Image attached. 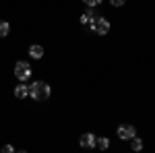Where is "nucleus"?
Here are the masks:
<instances>
[{
    "label": "nucleus",
    "instance_id": "4",
    "mask_svg": "<svg viewBox=\"0 0 155 153\" xmlns=\"http://www.w3.org/2000/svg\"><path fill=\"white\" fill-rule=\"evenodd\" d=\"M79 145L85 147V149H95L97 147V137L93 132H83L81 139H79Z\"/></svg>",
    "mask_w": 155,
    "mask_h": 153
},
{
    "label": "nucleus",
    "instance_id": "14",
    "mask_svg": "<svg viewBox=\"0 0 155 153\" xmlns=\"http://www.w3.org/2000/svg\"><path fill=\"white\" fill-rule=\"evenodd\" d=\"M2 151H4V153H12V151H15V147H12V145H4Z\"/></svg>",
    "mask_w": 155,
    "mask_h": 153
},
{
    "label": "nucleus",
    "instance_id": "1",
    "mask_svg": "<svg viewBox=\"0 0 155 153\" xmlns=\"http://www.w3.org/2000/svg\"><path fill=\"white\" fill-rule=\"evenodd\" d=\"M50 95H52V89H50L48 83L33 81L31 85H29V97L35 99V101H44V99H48Z\"/></svg>",
    "mask_w": 155,
    "mask_h": 153
},
{
    "label": "nucleus",
    "instance_id": "11",
    "mask_svg": "<svg viewBox=\"0 0 155 153\" xmlns=\"http://www.w3.org/2000/svg\"><path fill=\"white\" fill-rule=\"evenodd\" d=\"M104 0H83V4L85 6H99Z\"/></svg>",
    "mask_w": 155,
    "mask_h": 153
},
{
    "label": "nucleus",
    "instance_id": "5",
    "mask_svg": "<svg viewBox=\"0 0 155 153\" xmlns=\"http://www.w3.org/2000/svg\"><path fill=\"white\" fill-rule=\"evenodd\" d=\"M134 135H137V128L132 124H120L118 126V139H122V141H130Z\"/></svg>",
    "mask_w": 155,
    "mask_h": 153
},
{
    "label": "nucleus",
    "instance_id": "10",
    "mask_svg": "<svg viewBox=\"0 0 155 153\" xmlns=\"http://www.w3.org/2000/svg\"><path fill=\"white\" fill-rule=\"evenodd\" d=\"M97 147H99L101 151H106L107 147H110V139H107V137H99V139H97Z\"/></svg>",
    "mask_w": 155,
    "mask_h": 153
},
{
    "label": "nucleus",
    "instance_id": "6",
    "mask_svg": "<svg viewBox=\"0 0 155 153\" xmlns=\"http://www.w3.org/2000/svg\"><path fill=\"white\" fill-rule=\"evenodd\" d=\"M15 97H17V99L29 97V85H25V81H21L17 87H15Z\"/></svg>",
    "mask_w": 155,
    "mask_h": 153
},
{
    "label": "nucleus",
    "instance_id": "2",
    "mask_svg": "<svg viewBox=\"0 0 155 153\" xmlns=\"http://www.w3.org/2000/svg\"><path fill=\"white\" fill-rule=\"evenodd\" d=\"M31 75H33L31 64L27 60H17V64H15V77H17V81H29Z\"/></svg>",
    "mask_w": 155,
    "mask_h": 153
},
{
    "label": "nucleus",
    "instance_id": "12",
    "mask_svg": "<svg viewBox=\"0 0 155 153\" xmlns=\"http://www.w3.org/2000/svg\"><path fill=\"white\" fill-rule=\"evenodd\" d=\"M81 23H83V25H89V23H91V17H87V15L83 12V15H81Z\"/></svg>",
    "mask_w": 155,
    "mask_h": 153
},
{
    "label": "nucleus",
    "instance_id": "7",
    "mask_svg": "<svg viewBox=\"0 0 155 153\" xmlns=\"http://www.w3.org/2000/svg\"><path fill=\"white\" fill-rule=\"evenodd\" d=\"M29 56H31L33 60L44 58V48L39 46V44H33V46H29Z\"/></svg>",
    "mask_w": 155,
    "mask_h": 153
},
{
    "label": "nucleus",
    "instance_id": "13",
    "mask_svg": "<svg viewBox=\"0 0 155 153\" xmlns=\"http://www.w3.org/2000/svg\"><path fill=\"white\" fill-rule=\"evenodd\" d=\"M110 2H112V6H124L126 0H110Z\"/></svg>",
    "mask_w": 155,
    "mask_h": 153
},
{
    "label": "nucleus",
    "instance_id": "8",
    "mask_svg": "<svg viewBox=\"0 0 155 153\" xmlns=\"http://www.w3.org/2000/svg\"><path fill=\"white\" fill-rule=\"evenodd\" d=\"M130 149L132 151H143V139H139L137 135L130 139Z\"/></svg>",
    "mask_w": 155,
    "mask_h": 153
},
{
    "label": "nucleus",
    "instance_id": "9",
    "mask_svg": "<svg viewBox=\"0 0 155 153\" xmlns=\"http://www.w3.org/2000/svg\"><path fill=\"white\" fill-rule=\"evenodd\" d=\"M8 33H11V25L6 21H0V37H6Z\"/></svg>",
    "mask_w": 155,
    "mask_h": 153
},
{
    "label": "nucleus",
    "instance_id": "3",
    "mask_svg": "<svg viewBox=\"0 0 155 153\" xmlns=\"http://www.w3.org/2000/svg\"><path fill=\"white\" fill-rule=\"evenodd\" d=\"M89 27H91V31L97 33V35H106V33H110V21H107L106 17H95V19L89 23Z\"/></svg>",
    "mask_w": 155,
    "mask_h": 153
}]
</instances>
